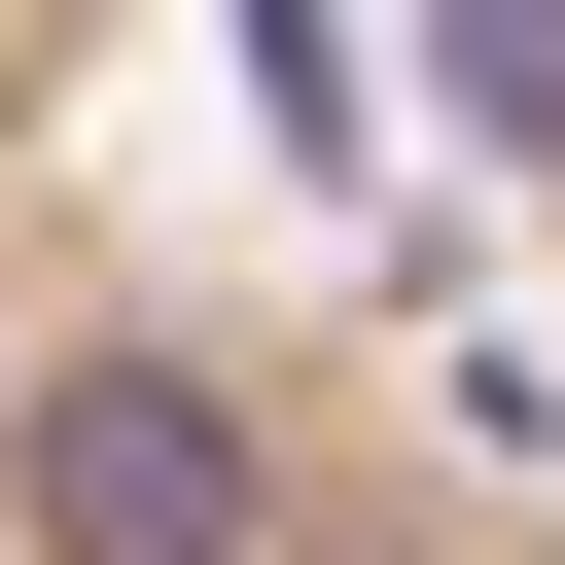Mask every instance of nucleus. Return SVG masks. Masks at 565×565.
<instances>
[{
    "label": "nucleus",
    "instance_id": "1",
    "mask_svg": "<svg viewBox=\"0 0 565 565\" xmlns=\"http://www.w3.org/2000/svg\"><path fill=\"white\" fill-rule=\"evenodd\" d=\"M388 71H424V141L494 177V247L565 282V0H388Z\"/></svg>",
    "mask_w": 565,
    "mask_h": 565
},
{
    "label": "nucleus",
    "instance_id": "2",
    "mask_svg": "<svg viewBox=\"0 0 565 565\" xmlns=\"http://www.w3.org/2000/svg\"><path fill=\"white\" fill-rule=\"evenodd\" d=\"M106 71H141V0H0V177H71V141H106Z\"/></svg>",
    "mask_w": 565,
    "mask_h": 565
}]
</instances>
